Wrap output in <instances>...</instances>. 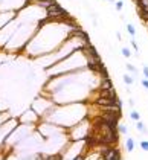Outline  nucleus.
Segmentation results:
<instances>
[{
  "instance_id": "obj_6",
  "label": "nucleus",
  "mask_w": 148,
  "mask_h": 160,
  "mask_svg": "<svg viewBox=\"0 0 148 160\" xmlns=\"http://www.w3.org/2000/svg\"><path fill=\"white\" fill-rule=\"evenodd\" d=\"M130 118H131V119L136 122V121H139V119H141V114H139L136 110H131V111H130Z\"/></svg>"
},
{
  "instance_id": "obj_11",
  "label": "nucleus",
  "mask_w": 148,
  "mask_h": 160,
  "mask_svg": "<svg viewBox=\"0 0 148 160\" xmlns=\"http://www.w3.org/2000/svg\"><path fill=\"white\" fill-rule=\"evenodd\" d=\"M139 146H141L144 151H148V140H142L141 143H139Z\"/></svg>"
},
{
  "instance_id": "obj_12",
  "label": "nucleus",
  "mask_w": 148,
  "mask_h": 160,
  "mask_svg": "<svg viewBox=\"0 0 148 160\" xmlns=\"http://www.w3.org/2000/svg\"><path fill=\"white\" fill-rule=\"evenodd\" d=\"M141 84H142L144 88H147V90H148V78H144L142 81H141Z\"/></svg>"
},
{
  "instance_id": "obj_4",
  "label": "nucleus",
  "mask_w": 148,
  "mask_h": 160,
  "mask_svg": "<svg viewBox=\"0 0 148 160\" xmlns=\"http://www.w3.org/2000/svg\"><path fill=\"white\" fill-rule=\"evenodd\" d=\"M125 28H127V31H128V34L130 35H131V38L134 37V35H136V28H134V26L131 24V23H127V26H125Z\"/></svg>"
},
{
  "instance_id": "obj_10",
  "label": "nucleus",
  "mask_w": 148,
  "mask_h": 160,
  "mask_svg": "<svg viewBox=\"0 0 148 160\" xmlns=\"http://www.w3.org/2000/svg\"><path fill=\"white\" fill-rule=\"evenodd\" d=\"M121 52H122V55H124L125 58H130V57H131V52H130L128 47H122V49H121Z\"/></svg>"
},
{
  "instance_id": "obj_13",
  "label": "nucleus",
  "mask_w": 148,
  "mask_h": 160,
  "mask_svg": "<svg viewBox=\"0 0 148 160\" xmlns=\"http://www.w3.org/2000/svg\"><path fill=\"white\" fill-rule=\"evenodd\" d=\"M131 46H133V49H134L136 52H139V46H137V43L134 41V38H131Z\"/></svg>"
},
{
  "instance_id": "obj_5",
  "label": "nucleus",
  "mask_w": 148,
  "mask_h": 160,
  "mask_svg": "<svg viewBox=\"0 0 148 160\" xmlns=\"http://www.w3.org/2000/svg\"><path fill=\"white\" fill-rule=\"evenodd\" d=\"M118 133H119V134H127V133H128V127L124 125V123H121V125H118Z\"/></svg>"
},
{
  "instance_id": "obj_15",
  "label": "nucleus",
  "mask_w": 148,
  "mask_h": 160,
  "mask_svg": "<svg viewBox=\"0 0 148 160\" xmlns=\"http://www.w3.org/2000/svg\"><path fill=\"white\" fill-rule=\"evenodd\" d=\"M107 2H110V3H113V5H115V2H116V0H107Z\"/></svg>"
},
{
  "instance_id": "obj_9",
  "label": "nucleus",
  "mask_w": 148,
  "mask_h": 160,
  "mask_svg": "<svg viewBox=\"0 0 148 160\" xmlns=\"http://www.w3.org/2000/svg\"><path fill=\"white\" fill-rule=\"evenodd\" d=\"M127 69H128V70H130V72H131V73H133L134 76H137V69H136V67H134L133 64L127 63Z\"/></svg>"
},
{
  "instance_id": "obj_8",
  "label": "nucleus",
  "mask_w": 148,
  "mask_h": 160,
  "mask_svg": "<svg viewBox=\"0 0 148 160\" xmlns=\"http://www.w3.org/2000/svg\"><path fill=\"white\" fill-rule=\"evenodd\" d=\"M115 8H116V11H122L124 2H122V0H116V2H115Z\"/></svg>"
},
{
  "instance_id": "obj_3",
  "label": "nucleus",
  "mask_w": 148,
  "mask_h": 160,
  "mask_svg": "<svg viewBox=\"0 0 148 160\" xmlns=\"http://www.w3.org/2000/svg\"><path fill=\"white\" fill-rule=\"evenodd\" d=\"M125 149H127V153H133V149H134V139L133 137H128L127 142H125Z\"/></svg>"
},
{
  "instance_id": "obj_2",
  "label": "nucleus",
  "mask_w": 148,
  "mask_h": 160,
  "mask_svg": "<svg viewBox=\"0 0 148 160\" xmlns=\"http://www.w3.org/2000/svg\"><path fill=\"white\" fill-rule=\"evenodd\" d=\"M136 128H137V131L141 133V134H148V128L145 127V123L139 119V121H136Z\"/></svg>"
},
{
  "instance_id": "obj_7",
  "label": "nucleus",
  "mask_w": 148,
  "mask_h": 160,
  "mask_svg": "<svg viewBox=\"0 0 148 160\" xmlns=\"http://www.w3.org/2000/svg\"><path fill=\"white\" fill-rule=\"evenodd\" d=\"M122 79H124V83H125L127 85H131V84H133V78L130 76V75H124Z\"/></svg>"
},
{
  "instance_id": "obj_14",
  "label": "nucleus",
  "mask_w": 148,
  "mask_h": 160,
  "mask_svg": "<svg viewBox=\"0 0 148 160\" xmlns=\"http://www.w3.org/2000/svg\"><path fill=\"white\" fill-rule=\"evenodd\" d=\"M144 78H148V66H144Z\"/></svg>"
},
{
  "instance_id": "obj_1",
  "label": "nucleus",
  "mask_w": 148,
  "mask_h": 160,
  "mask_svg": "<svg viewBox=\"0 0 148 160\" xmlns=\"http://www.w3.org/2000/svg\"><path fill=\"white\" fill-rule=\"evenodd\" d=\"M108 88H113V84H111V79L108 76H106V78H102V81H101L99 90H108Z\"/></svg>"
}]
</instances>
